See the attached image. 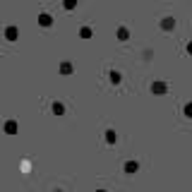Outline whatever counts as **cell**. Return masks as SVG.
<instances>
[{"label": "cell", "instance_id": "obj_1", "mask_svg": "<svg viewBox=\"0 0 192 192\" xmlns=\"http://www.w3.org/2000/svg\"><path fill=\"white\" fill-rule=\"evenodd\" d=\"M187 113H190V115H192V106H187Z\"/></svg>", "mask_w": 192, "mask_h": 192}]
</instances>
